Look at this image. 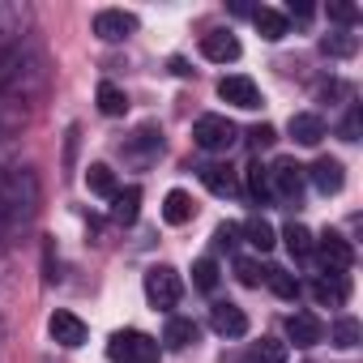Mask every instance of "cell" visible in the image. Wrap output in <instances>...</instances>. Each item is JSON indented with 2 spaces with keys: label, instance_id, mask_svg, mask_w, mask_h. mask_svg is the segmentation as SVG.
<instances>
[{
  "label": "cell",
  "instance_id": "32",
  "mask_svg": "<svg viewBox=\"0 0 363 363\" xmlns=\"http://www.w3.org/2000/svg\"><path fill=\"white\" fill-rule=\"evenodd\" d=\"M235 278H240L244 286H261V282H265V269H261V261L240 257V261H235Z\"/></svg>",
  "mask_w": 363,
  "mask_h": 363
},
{
  "label": "cell",
  "instance_id": "23",
  "mask_svg": "<svg viewBox=\"0 0 363 363\" xmlns=\"http://www.w3.org/2000/svg\"><path fill=\"white\" fill-rule=\"evenodd\" d=\"M137 210H141V189H137V184L111 197V218H116V223H124V227L137 223Z\"/></svg>",
  "mask_w": 363,
  "mask_h": 363
},
{
  "label": "cell",
  "instance_id": "21",
  "mask_svg": "<svg viewBox=\"0 0 363 363\" xmlns=\"http://www.w3.org/2000/svg\"><path fill=\"white\" fill-rule=\"evenodd\" d=\"M197 175H201V184H206L210 193H218V197H231V193H235V179H231V171H227L223 162H201Z\"/></svg>",
  "mask_w": 363,
  "mask_h": 363
},
{
  "label": "cell",
  "instance_id": "12",
  "mask_svg": "<svg viewBox=\"0 0 363 363\" xmlns=\"http://www.w3.org/2000/svg\"><path fill=\"white\" fill-rule=\"evenodd\" d=\"M48 333H52L60 346L77 350V346L86 342V320H82V316H73V312H52V320H48Z\"/></svg>",
  "mask_w": 363,
  "mask_h": 363
},
{
  "label": "cell",
  "instance_id": "3",
  "mask_svg": "<svg viewBox=\"0 0 363 363\" xmlns=\"http://www.w3.org/2000/svg\"><path fill=\"white\" fill-rule=\"evenodd\" d=\"M265 171H269V193H274L278 201H286V206H299L303 184H308V171H303L295 158H278V162L265 167Z\"/></svg>",
  "mask_w": 363,
  "mask_h": 363
},
{
  "label": "cell",
  "instance_id": "22",
  "mask_svg": "<svg viewBox=\"0 0 363 363\" xmlns=\"http://www.w3.org/2000/svg\"><path fill=\"white\" fill-rule=\"evenodd\" d=\"M94 99H99V111H103L107 120H116V116H124V111H128V94H124L116 82H103Z\"/></svg>",
  "mask_w": 363,
  "mask_h": 363
},
{
  "label": "cell",
  "instance_id": "33",
  "mask_svg": "<svg viewBox=\"0 0 363 363\" xmlns=\"http://www.w3.org/2000/svg\"><path fill=\"white\" fill-rule=\"evenodd\" d=\"M18 26H22V13H18L13 5H0V48L18 35Z\"/></svg>",
  "mask_w": 363,
  "mask_h": 363
},
{
  "label": "cell",
  "instance_id": "7",
  "mask_svg": "<svg viewBox=\"0 0 363 363\" xmlns=\"http://www.w3.org/2000/svg\"><path fill=\"white\" fill-rule=\"evenodd\" d=\"M218 99L223 103H231V107H244V111H257L265 99H261V90H257V82L252 77H244V73H231V77H223L218 82Z\"/></svg>",
  "mask_w": 363,
  "mask_h": 363
},
{
  "label": "cell",
  "instance_id": "1",
  "mask_svg": "<svg viewBox=\"0 0 363 363\" xmlns=\"http://www.w3.org/2000/svg\"><path fill=\"white\" fill-rule=\"evenodd\" d=\"M39 214V175L30 167L0 171V244H13Z\"/></svg>",
  "mask_w": 363,
  "mask_h": 363
},
{
  "label": "cell",
  "instance_id": "9",
  "mask_svg": "<svg viewBox=\"0 0 363 363\" xmlns=\"http://www.w3.org/2000/svg\"><path fill=\"white\" fill-rule=\"evenodd\" d=\"M210 329H214L218 337H244V333H248V316H244V308H235L231 299H218V303L210 308Z\"/></svg>",
  "mask_w": 363,
  "mask_h": 363
},
{
  "label": "cell",
  "instance_id": "5",
  "mask_svg": "<svg viewBox=\"0 0 363 363\" xmlns=\"http://www.w3.org/2000/svg\"><path fill=\"white\" fill-rule=\"evenodd\" d=\"M235 137H240V128H235L227 116H201V120L193 124V141H197L206 154H227V150L235 145Z\"/></svg>",
  "mask_w": 363,
  "mask_h": 363
},
{
  "label": "cell",
  "instance_id": "34",
  "mask_svg": "<svg viewBox=\"0 0 363 363\" xmlns=\"http://www.w3.org/2000/svg\"><path fill=\"white\" fill-rule=\"evenodd\" d=\"M329 18L342 22V26H354V22H359V9L346 5V0H329Z\"/></svg>",
  "mask_w": 363,
  "mask_h": 363
},
{
  "label": "cell",
  "instance_id": "14",
  "mask_svg": "<svg viewBox=\"0 0 363 363\" xmlns=\"http://www.w3.org/2000/svg\"><path fill=\"white\" fill-rule=\"evenodd\" d=\"M312 299H316L320 308H342V303L350 299V282L337 278V274H325V278L312 282Z\"/></svg>",
  "mask_w": 363,
  "mask_h": 363
},
{
  "label": "cell",
  "instance_id": "38",
  "mask_svg": "<svg viewBox=\"0 0 363 363\" xmlns=\"http://www.w3.org/2000/svg\"><path fill=\"white\" fill-rule=\"evenodd\" d=\"M282 18H286V22H291V18H295V22H308V18H312V5H303V0H291Z\"/></svg>",
  "mask_w": 363,
  "mask_h": 363
},
{
  "label": "cell",
  "instance_id": "29",
  "mask_svg": "<svg viewBox=\"0 0 363 363\" xmlns=\"http://www.w3.org/2000/svg\"><path fill=\"white\" fill-rule=\"evenodd\" d=\"M248 197H252L257 206H265V201L274 197V193H269V171H265L261 162H252V167H248Z\"/></svg>",
  "mask_w": 363,
  "mask_h": 363
},
{
  "label": "cell",
  "instance_id": "27",
  "mask_svg": "<svg viewBox=\"0 0 363 363\" xmlns=\"http://www.w3.org/2000/svg\"><path fill=\"white\" fill-rule=\"evenodd\" d=\"M248 363H286V342H278V337H261V342H252Z\"/></svg>",
  "mask_w": 363,
  "mask_h": 363
},
{
  "label": "cell",
  "instance_id": "16",
  "mask_svg": "<svg viewBox=\"0 0 363 363\" xmlns=\"http://www.w3.org/2000/svg\"><path fill=\"white\" fill-rule=\"evenodd\" d=\"M286 337H291L295 346H316V342L325 337V325H320L312 312H295V316L286 320Z\"/></svg>",
  "mask_w": 363,
  "mask_h": 363
},
{
  "label": "cell",
  "instance_id": "37",
  "mask_svg": "<svg viewBox=\"0 0 363 363\" xmlns=\"http://www.w3.org/2000/svg\"><path fill=\"white\" fill-rule=\"evenodd\" d=\"M342 137H346V141H359V107L346 111V120H342Z\"/></svg>",
  "mask_w": 363,
  "mask_h": 363
},
{
  "label": "cell",
  "instance_id": "39",
  "mask_svg": "<svg viewBox=\"0 0 363 363\" xmlns=\"http://www.w3.org/2000/svg\"><path fill=\"white\" fill-rule=\"evenodd\" d=\"M171 73H175V77H189L193 69H189V60H179V56H171Z\"/></svg>",
  "mask_w": 363,
  "mask_h": 363
},
{
  "label": "cell",
  "instance_id": "35",
  "mask_svg": "<svg viewBox=\"0 0 363 363\" xmlns=\"http://www.w3.org/2000/svg\"><path fill=\"white\" fill-rule=\"evenodd\" d=\"M248 141H252L257 150H265V145L278 141V128H274V124H252V128H248Z\"/></svg>",
  "mask_w": 363,
  "mask_h": 363
},
{
  "label": "cell",
  "instance_id": "15",
  "mask_svg": "<svg viewBox=\"0 0 363 363\" xmlns=\"http://www.w3.org/2000/svg\"><path fill=\"white\" fill-rule=\"evenodd\" d=\"M286 128H291V137H295L299 145H320V141H325V120H320L316 111H295Z\"/></svg>",
  "mask_w": 363,
  "mask_h": 363
},
{
  "label": "cell",
  "instance_id": "28",
  "mask_svg": "<svg viewBox=\"0 0 363 363\" xmlns=\"http://www.w3.org/2000/svg\"><path fill=\"white\" fill-rule=\"evenodd\" d=\"M86 184H90V193H99V197H116V193H120V189H116V175H111L107 162H94V167L86 171Z\"/></svg>",
  "mask_w": 363,
  "mask_h": 363
},
{
  "label": "cell",
  "instance_id": "18",
  "mask_svg": "<svg viewBox=\"0 0 363 363\" xmlns=\"http://www.w3.org/2000/svg\"><path fill=\"white\" fill-rule=\"evenodd\" d=\"M197 337H201V329H197V320H189V316H171L167 329H162V342H167L171 350H189Z\"/></svg>",
  "mask_w": 363,
  "mask_h": 363
},
{
  "label": "cell",
  "instance_id": "25",
  "mask_svg": "<svg viewBox=\"0 0 363 363\" xmlns=\"http://www.w3.org/2000/svg\"><path fill=\"white\" fill-rule=\"evenodd\" d=\"M320 52L333 56V60H350V56L359 52V39L346 35V30H337V35H325V39H320Z\"/></svg>",
  "mask_w": 363,
  "mask_h": 363
},
{
  "label": "cell",
  "instance_id": "10",
  "mask_svg": "<svg viewBox=\"0 0 363 363\" xmlns=\"http://www.w3.org/2000/svg\"><path fill=\"white\" fill-rule=\"evenodd\" d=\"M308 179H312L316 193L333 197V193H342V184H346V167H342L337 158H316V162L308 167Z\"/></svg>",
  "mask_w": 363,
  "mask_h": 363
},
{
  "label": "cell",
  "instance_id": "8",
  "mask_svg": "<svg viewBox=\"0 0 363 363\" xmlns=\"http://www.w3.org/2000/svg\"><path fill=\"white\" fill-rule=\"evenodd\" d=\"M133 30H137V13H128V9H99L94 13V35L103 43H120Z\"/></svg>",
  "mask_w": 363,
  "mask_h": 363
},
{
  "label": "cell",
  "instance_id": "19",
  "mask_svg": "<svg viewBox=\"0 0 363 363\" xmlns=\"http://www.w3.org/2000/svg\"><path fill=\"white\" fill-rule=\"evenodd\" d=\"M252 22H257V30H261V39H265V43H278V39H286V35H291V22H286L278 9H265V5H261V9L252 13Z\"/></svg>",
  "mask_w": 363,
  "mask_h": 363
},
{
  "label": "cell",
  "instance_id": "26",
  "mask_svg": "<svg viewBox=\"0 0 363 363\" xmlns=\"http://www.w3.org/2000/svg\"><path fill=\"white\" fill-rule=\"evenodd\" d=\"M282 240H286V252H291L295 261H303V257H312V231H308L303 223H291V227L282 231Z\"/></svg>",
  "mask_w": 363,
  "mask_h": 363
},
{
  "label": "cell",
  "instance_id": "4",
  "mask_svg": "<svg viewBox=\"0 0 363 363\" xmlns=\"http://www.w3.org/2000/svg\"><path fill=\"white\" fill-rule=\"evenodd\" d=\"M179 295H184V282H179V274H175L171 265H150V269H145V299H150L158 312L175 308Z\"/></svg>",
  "mask_w": 363,
  "mask_h": 363
},
{
  "label": "cell",
  "instance_id": "36",
  "mask_svg": "<svg viewBox=\"0 0 363 363\" xmlns=\"http://www.w3.org/2000/svg\"><path fill=\"white\" fill-rule=\"evenodd\" d=\"M214 244H218V248H235V244H240V223H223V227L214 231Z\"/></svg>",
  "mask_w": 363,
  "mask_h": 363
},
{
  "label": "cell",
  "instance_id": "11",
  "mask_svg": "<svg viewBox=\"0 0 363 363\" xmlns=\"http://www.w3.org/2000/svg\"><path fill=\"white\" fill-rule=\"evenodd\" d=\"M201 56L214 65H231V60H240V39L231 30H210V35H201Z\"/></svg>",
  "mask_w": 363,
  "mask_h": 363
},
{
  "label": "cell",
  "instance_id": "20",
  "mask_svg": "<svg viewBox=\"0 0 363 363\" xmlns=\"http://www.w3.org/2000/svg\"><path fill=\"white\" fill-rule=\"evenodd\" d=\"M240 235H244L257 252H269V248L278 244V231H274V227H269V218H261V214H252V218L240 227Z\"/></svg>",
  "mask_w": 363,
  "mask_h": 363
},
{
  "label": "cell",
  "instance_id": "31",
  "mask_svg": "<svg viewBox=\"0 0 363 363\" xmlns=\"http://www.w3.org/2000/svg\"><path fill=\"white\" fill-rule=\"evenodd\" d=\"M193 286H197V291H206V295H210V291L218 286V265H214L210 257L193 261Z\"/></svg>",
  "mask_w": 363,
  "mask_h": 363
},
{
  "label": "cell",
  "instance_id": "13",
  "mask_svg": "<svg viewBox=\"0 0 363 363\" xmlns=\"http://www.w3.org/2000/svg\"><path fill=\"white\" fill-rule=\"evenodd\" d=\"M124 154L137 158V162H150L154 154H162V133H158L154 124H141V128L133 133V141H124Z\"/></svg>",
  "mask_w": 363,
  "mask_h": 363
},
{
  "label": "cell",
  "instance_id": "6",
  "mask_svg": "<svg viewBox=\"0 0 363 363\" xmlns=\"http://www.w3.org/2000/svg\"><path fill=\"white\" fill-rule=\"evenodd\" d=\"M312 252H316L320 269H325V274H337V278H346V269L354 265V248H350V240H342L337 231H325L320 240H312Z\"/></svg>",
  "mask_w": 363,
  "mask_h": 363
},
{
  "label": "cell",
  "instance_id": "2",
  "mask_svg": "<svg viewBox=\"0 0 363 363\" xmlns=\"http://www.w3.org/2000/svg\"><path fill=\"white\" fill-rule=\"evenodd\" d=\"M107 354L116 363H158V342L141 329H116L107 342Z\"/></svg>",
  "mask_w": 363,
  "mask_h": 363
},
{
  "label": "cell",
  "instance_id": "17",
  "mask_svg": "<svg viewBox=\"0 0 363 363\" xmlns=\"http://www.w3.org/2000/svg\"><path fill=\"white\" fill-rule=\"evenodd\" d=\"M162 218H167L171 227H184V223H193V218H197V201H193L184 189H171V193H167V201H162Z\"/></svg>",
  "mask_w": 363,
  "mask_h": 363
},
{
  "label": "cell",
  "instance_id": "24",
  "mask_svg": "<svg viewBox=\"0 0 363 363\" xmlns=\"http://www.w3.org/2000/svg\"><path fill=\"white\" fill-rule=\"evenodd\" d=\"M265 282H269V291L278 295V299H286V303H295L299 299V278L295 274H286V269H265Z\"/></svg>",
  "mask_w": 363,
  "mask_h": 363
},
{
  "label": "cell",
  "instance_id": "30",
  "mask_svg": "<svg viewBox=\"0 0 363 363\" xmlns=\"http://www.w3.org/2000/svg\"><path fill=\"white\" fill-rule=\"evenodd\" d=\"M359 337H363V329H359V320H354V316H342V320L333 325V346L354 350V346H359Z\"/></svg>",
  "mask_w": 363,
  "mask_h": 363
}]
</instances>
